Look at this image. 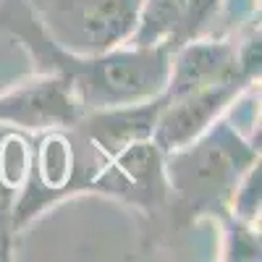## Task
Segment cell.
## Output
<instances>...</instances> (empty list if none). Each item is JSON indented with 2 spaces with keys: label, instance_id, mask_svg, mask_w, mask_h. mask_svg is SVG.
<instances>
[{
  "label": "cell",
  "instance_id": "6da1fadb",
  "mask_svg": "<svg viewBox=\"0 0 262 262\" xmlns=\"http://www.w3.org/2000/svg\"><path fill=\"white\" fill-rule=\"evenodd\" d=\"M0 113L18 123H55L74 116V105L63 92V81H50L48 86L18 92L0 102Z\"/></svg>",
  "mask_w": 262,
  "mask_h": 262
},
{
  "label": "cell",
  "instance_id": "7a4b0ae2",
  "mask_svg": "<svg viewBox=\"0 0 262 262\" xmlns=\"http://www.w3.org/2000/svg\"><path fill=\"white\" fill-rule=\"evenodd\" d=\"M236 142H221L217 139V149L205 144L196 155L189 158L191 163V170L189 168H179V184L181 189L189 186L191 181H196V186L200 189H194L196 196H202V194H215V191H223V186L236 176V165H238V158L231 152Z\"/></svg>",
  "mask_w": 262,
  "mask_h": 262
},
{
  "label": "cell",
  "instance_id": "3957f363",
  "mask_svg": "<svg viewBox=\"0 0 262 262\" xmlns=\"http://www.w3.org/2000/svg\"><path fill=\"white\" fill-rule=\"evenodd\" d=\"M137 0H95L81 13L86 32L95 37V45H107L116 37H121L134 18Z\"/></svg>",
  "mask_w": 262,
  "mask_h": 262
},
{
  "label": "cell",
  "instance_id": "277c9868",
  "mask_svg": "<svg viewBox=\"0 0 262 262\" xmlns=\"http://www.w3.org/2000/svg\"><path fill=\"white\" fill-rule=\"evenodd\" d=\"M212 0H152V11L147 21V32L158 34L163 29L189 32L202 21Z\"/></svg>",
  "mask_w": 262,
  "mask_h": 262
}]
</instances>
